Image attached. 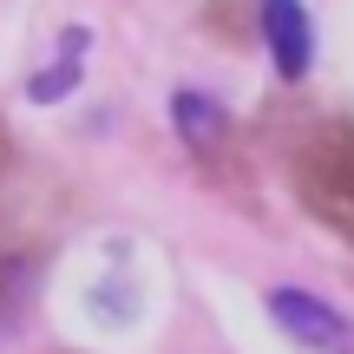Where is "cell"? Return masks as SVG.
<instances>
[{
  "label": "cell",
  "mask_w": 354,
  "mask_h": 354,
  "mask_svg": "<svg viewBox=\"0 0 354 354\" xmlns=\"http://www.w3.org/2000/svg\"><path fill=\"white\" fill-rule=\"evenodd\" d=\"M289 190L354 250V118H308L289 145Z\"/></svg>",
  "instance_id": "6da1fadb"
},
{
  "label": "cell",
  "mask_w": 354,
  "mask_h": 354,
  "mask_svg": "<svg viewBox=\"0 0 354 354\" xmlns=\"http://www.w3.org/2000/svg\"><path fill=\"white\" fill-rule=\"evenodd\" d=\"M171 118H177V131H184L190 158L203 165V177H216V184H236V177H243V145H236V125H230L223 105L203 99V92H177Z\"/></svg>",
  "instance_id": "7a4b0ae2"
},
{
  "label": "cell",
  "mask_w": 354,
  "mask_h": 354,
  "mask_svg": "<svg viewBox=\"0 0 354 354\" xmlns=\"http://www.w3.org/2000/svg\"><path fill=\"white\" fill-rule=\"evenodd\" d=\"M269 308H276V322L295 335V342H308L315 354H354V322H348V315H335L322 295L276 289V295H269Z\"/></svg>",
  "instance_id": "3957f363"
},
{
  "label": "cell",
  "mask_w": 354,
  "mask_h": 354,
  "mask_svg": "<svg viewBox=\"0 0 354 354\" xmlns=\"http://www.w3.org/2000/svg\"><path fill=\"white\" fill-rule=\"evenodd\" d=\"M263 39L276 53V73L282 79H302L308 59H315V33H308V13L302 0H263Z\"/></svg>",
  "instance_id": "277c9868"
},
{
  "label": "cell",
  "mask_w": 354,
  "mask_h": 354,
  "mask_svg": "<svg viewBox=\"0 0 354 354\" xmlns=\"http://www.w3.org/2000/svg\"><path fill=\"white\" fill-rule=\"evenodd\" d=\"M79 46H86V33H66V59H59V66H53V73H39V79H33V86H26V92H33V99H39V105H46V99H66V92H73V86H79V59H73V53H79Z\"/></svg>",
  "instance_id": "5b68a950"
},
{
  "label": "cell",
  "mask_w": 354,
  "mask_h": 354,
  "mask_svg": "<svg viewBox=\"0 0 354 354\" xmlns=\"http://www.w3.org/2000/svg\"><path fill=\"white\" fill-rule=\"evenodd\" d=\"M7 158H13V145H7V125H0V171H7Z\"/></svg>",
  "instance_id": "8992f818"
}]
</instances>
